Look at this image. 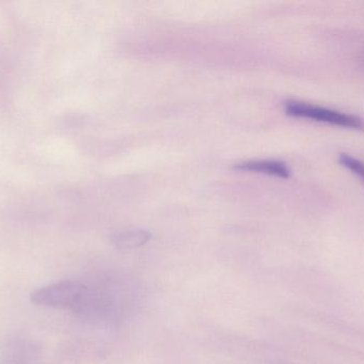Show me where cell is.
<instances>
[{"mask_svg":"<svg viewBox=\"0 0 364 364\" xmlns=\"http://www.w3.org/2000/svg\"><path fill=\"white\" fill-rule=\"evenodd\" d=\"M339 162L342 166L346 167L348 170L354 173L364 183V162L363 160L354 157L350 154L342 153L339 156Z\"/></svg>","mask_w":364,"mask_h":364,"instance_id":"5b68a950","label":"cell"},{"mask_svg":"<svg viewBox=\"0 0 364 364\" xmlns=\"http://www.w3.org/2000/svg\"><path fill=\"white\" fill-rule=\"evenodd\" d=\"M151 234L146 230L119 231L111 236V241L115 247L121 250H132L146 245L151 241Z\"/></svg>","mask_w":364,"mask_h":364,"instance_id":"277c9868","label":"cell"},{"mask_svg":"<svg viewBox=\"0 0 364 364\" xmlns=\"http://www.w3.org/2000/svg\"><path fill=\"white\" fill-rule=\"evenodd\" d=\"M29 353L27 348H16L6 355L0 364H29Z\"/></svg>","mask_w":364,"mask_h":364,"instance_id":"8992f818","label":"cell"},{"mask_svg":"<svg viewBox=\"0 0 364 364\" xmlns=\"http://www.w3.org/2000/svg\"><path fill=\"white\" fill-rule=\"evenodd\" d=\"M87 284L75 280H64L34 291L31 295L32 303L41 307L68 310L74 313L78 307Z\"/></svg>","mask_w":364,"mask_h":364,"instance_id":"7a4b0ae2","label":"cell"},{"mask_svg":"<svg viewBox=\"0 0 364 364\" xmlns=\"http://www.w3.org/2000/svg\"><path fill=\"white\" fill-rule=\"evenodd\" d=\"M239 170L252 171V172L265 173L275 177L288 179L291 170L286 162L275 160H257L240 162L235 166Z\"/></svg>","mask_w":364,"mask_h":364,"instance_id":"3957f363","label":"cell"},{"mask_svg":"<svg viewBox=\"0 0 364 364\" xmlns=\"http://www.w3.org/2000/svg\"><path fill=\"white\" fill-rule=\"evenodd\" d=\"M287 115L299 119L326 123L346 130H364V120L359 115L342 113L336 109L326 108L309 103L288 100L284 104Z\"/></svg>","mask_w":364,"mask_h":364,"instance_id":"6da1fadb","label":"cell"},{"mask_svg":"<svg viewBox=\"0 0 364 364\" xmlns=\"http://www.w3.org/2000/svg\"><path fill=\"white\" fill-rule=\"evenodd\" d=\"M359 59H360L361 63L364 66V51H363V53H360V56H359Z\"/></svg>","mask_w":364,"mask_h":364,"instance_id":"52a82bcc","label":"cell"}]
</instances>
